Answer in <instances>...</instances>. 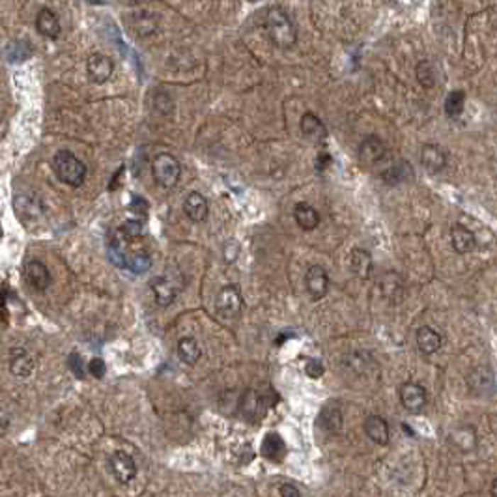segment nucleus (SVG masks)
<instances>
[{
  "label": "nucleus",
  "instance_id": "nucleus-32",
  "mask_svg": "<svg viewBox=\"0 0 497 497\" xmlns=\"http://www.w3.org/2000/svg\"><path fill=\"white\" fill-rule=\"evenodd\" d=\"M464 107H466V94L464 90H454L447 96L445 99V113L447 116L451 118H457L464 113Z\"/></svg>",
  "mask_w": 497,
  "mask_h": 497
},
{
  "label": "nucleus",
  "instance_id": "nucleus-13",
  "mask_svg": "<svg viewBox=\"0 0 497 497\" xmlns=\"http://www.w3.org/2000/svg\"><path fill=\"white\" fill-rule=\"evenodd\" d=\"M299 128H301L303 137L314 144H322L323 140L328 139V128L325 123L316 116L314 113H305L301 116V122H299Z\"/></svg>",
  "mask_w": 497,
  "mask_h": 497
},
{
  "label": "nucleus",
  "instance_id": "nucleus-24",
  "mask_svg": "<svg viewBox=\"0 0 497 497\" xmlns=\"http://www.w3.org/2000/svg\"><path fill=\"white\" fill-rule=\"evenodd\" d=\"M264 402H266L264 396L258 395L257 391H247L243 398H241L240 406L243 417H247V419H258V417L264 415V411H266V404Z\"/></svg>",
  "mask_w": 497,
  "mask_h": 497
},
{
  "label": "nucleus",
  "instance_id": "nucleus-21",
  "mask_svg": "<svg viewBox=\"0 0 497 497\" xmlns=\"http://www.w3.org/2000/svg\"><path fill=\"white\" fill-rule=\"evenodd\" d=\"M449 443L462 452H471L477 447V432L473 426H458L449 434Z\"/></svg>",
  "mask_w": 497,
  "mask_h": 497
},
{
  "label": "nucleus",
  "instance_id": "nucleus-28",
  "mask_svg": "<svg viewBox=\"0 0 497 497\" xmlns=\"http://www.w3.org/2000/svg\"><path fill=\"white\" fill-rule=\"evenodd\" d=\"M415 77L419 84L426 90H430L437 84V67L432 60H420L415 67Z\"/></svg>",
  "mask_w": 497,
  "mask_h": 497
},
{
  "label": "nucleus",
  "instance_id": "nucleus-17",
  "mask_svg": "<svg viewBox=\"0 0 497 497\" xmlns=\"http://www.w3.org/2000/svg\"><path fill=\"white\" fill-rule=\"evenodd\" d=\"M34 359L25 348H13L10 352V372L16 378H30L34 372Z\"/></svg>",
  "mask_w": 497,
  "mask_h": 497
},
{
  "label": "nucleus",
  "instance_id": "nucleus-37",
  "mask_svg": "<svg viewBox=\"0 0 497 497\" xmlns=\"http://www.w3.org/2000/svg\"><path fill=\"white\" fill-rule=\"evenodd\" d=\"M305 372H307L311 378H320L323 374V364L320 363L318 359H307V364H305Z\"/></svg>",
  "mask_w": 497,
  "mask_h": 497
},
{
  "label": "nucleus",
  "instance_id": "nucleus-31",
  "mask_svg": "<svg viewBox=\"0 0 497 497\" xmlns=\"http://www.w3.org/2000/svg\"><path fill=\"white\" fill-rule=\"evenodd\" d=\"M262 454L269 460H281L284 454V441L279 434H267L264 443H262Z\"/></svg>",
  "mask_w": 497,
  "mask_h": 497
},
{
  "label": "nucleus",
  "instance_id": "nucleus-7",
  "mask_svg": "<svg viewBox=\"0 0 497 497\" xmlns=\"http://www.w3.org/2000/svg\"><path fill=\"white\" fill-rule=\"evenodd\" d=\"M23 275H25V281L28 282L34 290H38V292L47 290V288L51 286V282H52L49 267H47L41 260H36V258H32V260L26 262L25 267H23Z\"/></svg>",
  "mask_w": 497,
  "mask_h": 497
},
{
  "label": "nucleus",
  "instance_id": "nucleus-10",
  "mask_svg": "<svg viewBox=\"0 0 497 497\" xmlns=\"http://www.w3.org/2000/svg\"><path fill=\"white\" fill-rule=\"evenodd\" d=\"M400 402L410 413H420L426 406V391L415 381H406L398 391Z\"/></svg>",
  "mask_w": 497,
  "mask_h": 497
},
{
  "label": "nucleus",
  "instance_id": "nucleus-14",
  "mask_svg": "<svg viewBox=\"0 0 497 497\" xmlns=\"http://www.w3.org/2000/svg\"><path fill=\"white\" fill-rule=\"evenodd\" d=\"M372 267H374L372 255H370L367 249H359V247H355L354 251L350 252V272L354 273L357 279H361V281H369L370 275H372Z\"/></svg>",
  "mask_w": 497,
  "mask_h": 497
},
{
  "label": "nucleus",
  "instance_id": "nucleus-22",
  "mask_svg": "<svg viewBox=\"0 0 497 497\" xmlns=\"http://www.w3.org/2000/svg\"><path fill=\"white\" fill-rule=\"evenodd\" d=\"M294 220L298 223L299 228H303L305 232H311L320 226V213L311 204L299 202L294 208Z\"/></svg>",
  "mask_w": 497,
  "mask_h": 497
},
{
  "label": "nucleus",
  "instance_id": "nucleus-18",
  "mask_svg": "<svg viewBox=\"0 0 497 497\" xmlns=\"http://www.w3.org/2000/svg\"><path fill=\"white\" fill-rule=\"evenodd\" d=\"M417 348L423 355H432L440 352L441 344H443V338L437 333L436 329L430 328V325H423V328L417 329L415 335Z\"/></svg>",
  "mask_w": 497,
  "mask_h": 497
},
{
  "label": "nucleus",
  "instance_id": "nucleus-11",
  "mask_svg": "<svg viewBox=\"0 0 497 497\" xmlns=\"http://www.w3.org/2000/svg\"><path fill=\"white\" fill-rule=\"evenodd\" d=\"M114 72V62L111 60V57L107 55H101V52H94L90 55L86 62V73L88 79L96 84H103L107 82L108 79L113 77Z\"/></svg>",
  "mask_w": 497,
  "mask_h": 497
},
{
  "label": "nucleus",
  "instance_id": "nucleus-1",
  "mask_svg": "<svg viewBox=\"0 0 497 497\" xmlns=\"http://www.w3.org/2000/svg\"><path fill=\"white\" fill-rule=\"evenodd\" d=\"M267 38L277 49H290L298 43V26L282 6H272L264 17Z\"/></svg>",
  "mask_w": 497,
  "mask_h": 497
},
{
  "label": "nucleus",
  "instance_id": "nucleus-35",
  "mask_svg": "<svg viewBox=\"0 0 497 497\" xmlns=\"http://www.w3.org/2000/svg\"><path fill=\"white\" fill-rule=\"evenodd\" d=\"M88 372L94 376V378L101 379L103 376H105V372H107V364H105V361H103L101 357H94L90 363H88Z\"/></svg>",
  "mask_w": 497,
  "mask_h": 497
},
{
  "label": "nucleus",
  "instance_id": "nucleus-16",
  "mask_svg": "<svg viewBox=\"0 0 497 497\" xmlns=\"http://www.w3.org/2000/svg\"><path fill=\"white\" fill-rule=\"evenodd\" d=\"M451 245L457 255H469L477 249V238L467 226L454 225L451 228Z\"/></svg>",
  "mask_w": 497,
  "mask_h": 497
},
{
  "label": "nucleus",
  "instance_id": "nucleus-33",
  "mask_svg": "<svg viewBox=\"0 0 497 497\" xmlns=\"http://www.w3.org/2000/svg\"><path fill=\"white\" fill-rule=\"evenodd\" d=\"M381 290H384L385 298L387 299H395L398 298L400 292H402V281L396 273L387 272L381 279Z\"/></svg>",
  "mask_w": 497,
  "mask_h": 497
},
{
  "label": "nucleus",
  "instance_id": "nucleus-2",
  "mask_svg": "<svg viewBox=\"0 0 497 497\" xmlns=\"http://www.w3.org/2000/svg\"><path fill=\"white\" fill-rule=\"evenodd\" d=\"M52 170L62 184L69 185V187H81L86 179V164L67 150H60L55 154Z\"/></svg>",
  "mask_w": 497,
  "mask_h": 497
},
{
  "label": "nucleus",
  "instance_id": "nucleus-30",
  "mask_svg": "<svg viewBox=\"0 0 497 497\" xmlns=\"http://www.w3.org/2000/svg\"><path fill=\"white\" fill-rule=\"evenodd\" d=\"M152 267V257H150L146 251H135L128 252L125 257V269L137 273V275H143Z\"/></svg>",
  "mask_w": 497,
  "mask_h": 497
},
{
  "label": "nucleus",
  "instance_id": "nucleus-34",
  "mask_svg": "<svg viewBox=\"0 0 497 497\" xmlns=\"http://www.w3.org/2000/svg\"><path fill=\"white\" fill-rule=\"evenodd\" d=\"M140 234H143V223H140V220H128V223L122 225V228L118 230V238L123 241V243L135 241Z\"/></svg>",
  "mask_w": 497,
  "mask_h": 497
},
{
  "label": "nucleus",
  "instance_id": "nucleus-25",
  "mask_svg": "<svg viewBox=\"0 0 497 497\" xmlns=\"http://www.w3.org/2000/svg\"><path fill=\"white\" fill-rule=\"evenodd\" d=\"M131 28L137 36H150L157 30V16L152 11H137L131 16Z\"/></svg>",
  "mask_w": 497,
  "mask_h": 497
},
{
  "label": "nucleus",
  "instance_id": "nucleus-29",
  "mask_svg": "<svg viewBox=\"0 0 497 497\" xmlns=\"http://www.w3.org/2000/svg\"><path fill=\"white\" fill-rule=\"evenodd\" d=\"M320 425L328 432H338L342 426V413L337 404L323 406V410L320 411Z\"/></svg>",
  "mask_w": 497,
  "mask_h": 497
},
{
  "label": "nucleus",
  "instance_id": "nucleus-26",
  "mask_svg": "<svg viewBox=\"0 0 497 497\" xmlns=\"http://www.w3.org/2000/svg\"><path fill=\"white\" fill-rule=\"evenodd\" d=\"M411 178H413V169H411V164L408 161H398V163L391 164L381 172V179L387 185H398Z\"/></svg>",
  "mask_w": 497,
  "mask_h": 497
},
{
  "label": "nucleus",
  "instance_id": "nucleus-38",
  "mask_svg": "<svg viewBox=\"0 0 497 497\" xmlns=\"http://www.w3.org/2000/svg\"><path fill=\"white\" fill-rule=\"evenodd\" d=\"M279 493H281V497H301L298 488L294 486V484H290V482L281 484V486H279Z\"/></svg>",
  "mask_w": 497,
  "mask_h": 497
},
{
  "label": "nucleus",
  "instance_id": "nucleus-4",
  "mask_svg": "<svg viewBox=\"0 0 497 497\" xmlns=\"http://www.w3.org/2000/svg\"><path fill=\"white\" fill-rule=\"evenodd\" d=\"M243 311V298H241L240 288L236 284L223 286L216 296V314L219 318L232 322L241 316Z\"/></svg>",
  "mask_w": 497,
  "mask_h": 497
},
{
  "label": "nucleus",
  "instance_id": "nucleus-6",
  "mask_svg": "<svg viewBox=\"0 0 497 497\" xmlns=\"http://www.w3.org/2000/svg\"><path fill=\"white\" fill-rule=\"evenodd\" d=\"M108 469L113 473V477L122 484H128L137 477V464H135L133 457L123 451H116L111 454Z\"/></svg>",
  "mask_w": 497,
  "mask_h": 497
},
{
  "label": "nucleus",
  "instance_id": "nucleus-20",
  "mask_svg": "<svg viewBox=\"0 0 497 497\" xmlns=\"http://www.w3.org/2000/svg\"><path fill=\"white\" fill-rule=\"evenodd\" d=\"M364 434L369 436L370 441H374L376 445H387L389 443V426L387 420L379 415H369L364 419Z\"/></svg>",
  "mask_w": 497,
  "mask_h": 497
},
{
  "label": "nucleus",
  "instance_id": "nucleus-3",
  "mask_svg": "<svg viewBox=\"0 0 497 497\" xmlns=\"http://www.w3.org/2000/svg\"><path fill=\"white\" fill-rule=\"evenodd\" d=\"M152 172H154V179L164 189H172L176 187L182 178V164H179L178 157L169 152H161L154 157L152 163Z\"/></svg>",
  "mask_w": 497,
  "mask_h": 497
},
{
  "label": "nucleus",
  "instance_id": "nucleus-9",
  "mask_svg": "<svg viewBox=\"0 0 497 497\" xmlns=\"http://www.w3.org/2000/svg\"><path fill=\"white\" fill-rule=\"evenodd\" d=\"M420 163L425 167L426 172L430 174H440L441 170H445L447 163H449V154L447 150L440 144H425L420 150Z\"/></svg>",
  "mask_w": 497,
  "mask_h": 497
},
{
  "label": "nucleus",
  "instance_id": "nucleus-27",
  "mask_svg": "<svg viewBox=\"0 0 497 497\" xmlns=\"http://www.w3.org/2000/svg\"><path fill=\"white\" fill-rule=\"evenodd\" d=\"M178 357L184 361L185 364H196L202 357V350H200L196 338L193 337H182L178 340Z\"/></svg>",
  "mask_w": 497,
  "mask_h": 497
},
{
  "label": "nucleus",
  "instance_id": "nucleus-23",
  "mask_svg": "<svg viewBox=\"0 0 497 497\" xmlns=\"http://www.w3.org/2000/svg\"><path fill=\"white\" fill-rule=\"evenodd\" d=\"M13 210L19 219L26 223V220L36 219L38 213H41V204L36 195H17V199L13 200Z\"/></svg>",
  "mask_w": 497,
  "mask_h": 497
},
{
  "label": "nucleus",
  "instance_id": "nucleus-15",
  "mask_svg": "<svg viewBox=\"0 0 497 497\" xmlns=\"http://www.w3.org/2000/svg\"><path fill=\"white\" fill-rule=\"evenodd\" d=\"M184 211L185 216L189 217L193 223H204V220L208 219V216H210V204H208V200H206L204 195H200V193L193 191V193H189V195L185 196Z\"/></svg>",
  "mask_w": 497,
  "mask_h": 497
},
{
  "label": "nucleus",
  "instance_id": "nucleus-5",
  "mask_svg": "<svg viewBox=\"0 0 497 497\" xmlns=\"http://www.w3.org/2000/svg\"><path fill=\"white\" fill-rule=\"evenodd\" d=\"M385 155H387V146L378 135H369L359 144L357 157L363 167H374L379 161L385 160Z\"/></svg>",
  "mask_w": 497,
  "mask_h": 497
},
{
  "label": "nucleus",
  "instance_id": "nucleus-36",
  "mask_svg": "<svg viewBox=\"0 0 497 497\" xmlns=\"http://www.w3.org/2000/svg\"><path fill=\"white\" fill-rule=\"evenodd\" d=\"M67 367L72 370L73 374L77 378H84V363H82V357L79 354H72L67 359Z\"/></svg>",
  "mask_w": 497,
  "mask_h": 497
},
{
  "label": "nucleus",
  "instance_id": "nucleus-19",
  "mask_svg": "<svg viewBox=\"0 0 497 497\" xmlns=\"http://www.w3.org/2000/svg\"><path fill=\"white\" fill-rule=\"evenodd\" d=\"M36 30L40 32L41 36L47 38V40H57L62 32L60 21H58L57 13L52 10H49V8H43V10L38 11Z\"/></svg>",
  "mask_w": 497,
  "mask_h": 497
},
{
  "label": "nucleus",
  "instance_id": "nucleus-12",
  "mask_svg": "<svg viewBox=\"0 0 497 497\" xmlns=\"http://www.w3.org/2000/svg\"><path fill=\"white\" fill-rule=\"evenodd\" d=\"M150 290L154 294L155 303L160 307H170L176 301V298H178V288H176L174 282L170 281L169 277H164V275L152 279Z\"/></svg>",
  "mask_w": 497,
  "mask_h": 497
},
{
  "label": "nucleus",
  "instance_id": "nucleus-8",
  "mask_svg": "<svg viewBox=\"0 0 497 497\" xmlns=\"http://www.w3.org/2000/svg\"><path fill=\"white\" fill-rule=\"evenodd\" d=\"M305 288L314 301H320L329 292V275L322 266H311L305 272Z\"/></svg>",
  "mask_w": 497,
  "mask_h": 497
}]
</instances>
